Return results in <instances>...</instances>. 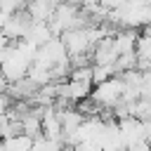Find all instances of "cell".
<instances>
[{"mask_svg": "<svg viewBox=\"0 0 151 151\" xmlns=\"http://www.w3.org/2000/svg\"><path fill=\"white\" fill-rule=\"evenodd\" d=\"M123 94H125V83L120 76H113L104 83H97L92 87V94L90 99L101 109V111H113L120 101H123Z\"/></svg>", "mask_w": 151, "mask_h": 151, "instance_id": "1", "label": "cell"}, {"mask_svg": "<svg viewBox=\"0 0 151 151\" xmlns=\"http://www.w3.org/2000/svg\"><path fill=\"white\" fill-rule=\"evenodd\" d=\"M31 59L12 42V50H9V54H7V59L0 64V71H2V76L7 78V83H17V80H21V78H26V73H28V68H31Z\"/></svg>", "mask_w": 151, "mask_h": 151, "instance_id": "2", "label": "cell"}, {"mask_svg": "<svg viewBox=\"0 0 151 151\" xmlns=\"http://www.w3.org/2000/svg\"><path fill=\"white\" fill-rule=\"evenodd\" d=\"M33 61H35V64H40V66L54 68L57 64L71 61V57H68V52H66L64 40L57 35V38H52L50 42H45L42 47H38V54H35V59H33Z\"/></svg>", "mask_w": 151, "mask_h": 151, "instance_id": "3", "label": "cell"}, {"mask_svg": "<svg viewBox=\"0 0 151 151\" xmlns=\"http://www.w3.org/2000/svg\"><path fill=\"white\" fill-rule=\"evenodd\" d=\"M31 24H33V19L28 17V12H26V7H24V9L14 12V14H12V17H9L0 28H2V33H5V38H7L9 42H17V40L26 38V33H28Z\"/></svg>", "mask_w": 151, "mask_h": 151, "instance_id": "4", "label": "cell"}, {"mask_svg": "<svg viewBox=\"0 0 151 151\" xmlns=\"http://www.w3.org/2000/svg\"><path fill=\"white\" fill-rule=\"evenodd\" d=\"M118 59V50L113 45V35L101 38L94 47H92V66H106V64H116Z\"/></svg>", "mask_w": 151, "mask_h": 151, "instance_id": "5", "label": "cell"}, {"mask_svg": "<svg viewBox=\"0 0 151 151\" xmlns=\"http://www.w3.org/2000/svg\"><path fill=\"white\" fill-rule=\"evenodd\" d=\"M57 5L52 0H26V12L33 21H50Z\"/></svg>", "mask_w": 151, "mask_h": 151, "instance_id": "6", "label": "cell"}, {"mask_svg": "<svg viewBox=\"0 0 151 151\" xmlns=\"http://www.w3.org/2000/svg\"><path fill=\"white\" fill-rule=\"evenodd\" d=\"M137 31L134 28H118L116 33H113V45H116V50H118V57L120 54H127V52H134V47H137Z\"/></svg>", "mask_w": 151, "mask_h": 151, "instance_id": "7", "label": "cell"}, {"mask_svg": "<svg viewBox=\"0 0 151 151\" xmlns=\"http://www.w3.org/2000/svg\"><path fill=\"white\" fill-rule=\"evenodd\" d=\"M52 38H57V35L52 33V28H50L47 21H33L31 28H28V33H26V40H31L35 47H42V45L50 42Z\"/></svg>", "mask_w": 151, "mask_h": 151, "instance_id": "8", "label": "cell"}, {"mask_svg": "<svg viewBox=\"0 0 151 151\" xmlns=\"http://www.w3.org/2000/svg\"><path fill=\"white\" fill-rule=\"evenodd\" d=\"M2 142L9 146V151H31V146H33V137H28V134H24V132L12 134V137H7V139H2Z\"/></svg>", "mask_w": 151, "mask_h": 151, "instance_id": "9", "label": "cell"}, {"mask_svg": "<svg viewBox=\"0 0 151 151\" xmlns=\"http://www.w3.org/2000/svg\"><path fill=\"white\" fill-rule=\"evenodd\" d=\"M9 109H12V97H9L7 92H2V90H0V116H2V113H7Z\"/></svg>", "mask_w": 151, "mask_h": 151, "instance_id": "10", "label": "cell"}, {"mask_svg": "<svg viewBox=\"0 0 151 151\" xmlns=\"http://www.w3.org/2000/svg\"><path fill=\"white\" fill-rule=\"evenodd\" d=\"M144 137H146V142L151 144V118L144 120Z\"/></svg>", "mask_w": 151, "mask_h": 151, "instance_id": "11", "label": "cell"}, {"mask_svg": "<svg viewBox=\"0 0 151 151\" xmlns=\"http://www.w3.org/2000/svg\"><path fill=\"white\" fill-rule=\"evenodd\" d=\"M7 85H9V83H7V78L2 76V71H0V90H2V92H7Z\"/></svg>", "mask_w": 151, "mask_h": 151, "instance_id": "12", "label": "cell"}, {"mask_svg": "<svg viewBox=\"0 0 151 151\" xmlns=\"http://www.w3.org/2000/svg\"><path fill=\"white\" fill-rule=\"evenodd\" d=\"M5 45H9V40L5 38V33H2V28H0V47H5Z\"/></svg>", "mask_w": 151, "mask_h": 151, "instance_id": "13", "label": "cell"}, {"mask_svg": "<svg viewBox=\"0 0 151 151\" xmlns=\"http://www.w3.org/2000/svg\"><path fill=\"white\" fill-rule=\"evenodd\" d=\"M0 151H9V146H7V144H5L2 139H0Z\"/></svg>", "mask_w": 151, "mask_h": 151, "instance_id": "14", "label": "cell"}]
</instances>
